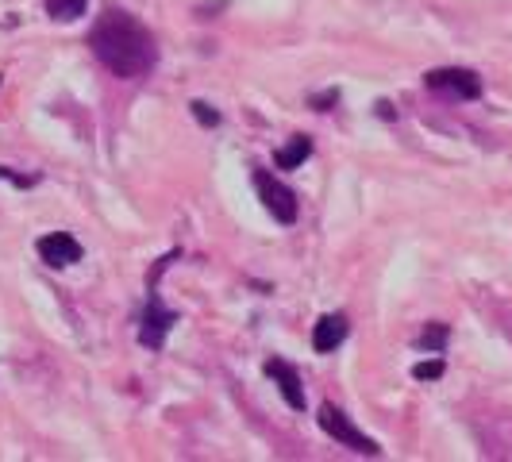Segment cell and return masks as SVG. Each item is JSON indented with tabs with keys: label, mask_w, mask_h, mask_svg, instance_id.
Listing matches in <instances>:
<instances>
[{
	"label": "cell",
	"mask_w": 512,
	"mask_h": 462,
	"mask_svg": "<svg viewBox=\"0 0 512 462\" xmlns=\"http://www.w3.org/2000/svg\"><path fill=\"white\" fill-rule=\"evenodd\" d=\"M85 47L104 70L120 81H139L158 66V43H154L151 27L139 16H131L128 8H104L97 24L89 27Z\"/></svg>",
	"instance_id": "obj_1"
},
{
	"label": "cell",
	"mask_w": 512,
	"mask_h": 462,
	"mask_svg": "<svg viewBox=\"0 0 512 462\" xmlns=\"http://www.w3.org/2000/svg\"><path fill=\"white\" fill-rule=\"evenodd\" d=\"M178 258H181V251L162 255L158 262H154L151 278H147V308H143V320H139V343H143L147 351H162V347H166V335H170V328L181 320L174 308L162 305V293H158L162 274H166V270H170Z\"/></svg>",
	"instance_id": "obj_2"
},
{
	"label": "cell",
	"mask_w": 512,
	"mask_h": 462,
	"mask_svg": "<svg viewBox=\"0 0 512 462\" xmlns=\"http://www.w3.org/2000/svg\"><path fill=\"white\" fill-rule=\"evenodd\" d=\"M251 181H255V193H258V201H262V208H266L282 228H293L297 216H301L297 193H293L282 178H274L270 170H258V166H255V174H251Z\"/></svg>",
	"instance_id": "obj_3"
},
{
	"label": "cell",
	"mask_w": 512,
	"mask_h": 462,
	"mask_svg": "<svg viewBox=\"0 0 512 462\" xmlns=\"http://www.w3.org/2000/svg\"><path fill=\"white\" fill-rule=\"evenodd\" d=\"M316 420H320V428H324L339 447H347V451H355V455H370V459H378V455H382L378 439H370L366 432H359V428H355V420L339 409V405H332V401H328V405H320V416H316Z\"/></svg>",
	"instance_id": "obj_4"
},
{
	"label": "cell",
	"mask_w": 512,
	"mask_h": 462,
	"mask_svg": "<svg viewBox=\"0 0 512 462\" xmlns=\"http://www.w3.org/2000/svg\"><path fill=\"white\" fill-rule=\"evenodd\" d=\"M424 89L443 93L451 101H478L482 97V77L474 70H462V66H439L424 74Z\"/></svg>",
	"instance_id": "obj_5"
},
{
	"label": "cell",
	"mask_w": 512,
	"mask_h": 462,
	"mask_svg": "<svg viewBox=\"0 0 512 462\" xmlns=\"http://www.w3.org/2000/svg\"><path fill=\"white\" fill-rule=\"evenodd\" d=\"M35 255L43 258L51 270H66V266H74L81 262V243H77L70 231H51V235H43L39 243H35Z\"/></svg>",
	"instance_id": "obj_6"
},
{
	"label": "cell",
	"mask_w": 512,
	"mask_h": 462,
	"mask_svg": "<svg viewBox=\"0 0 512 462\" xmlns=\"http://www.w3.org/2000/svg\"><path fill=\"white\" fill-rule=\"evenodd\" d=\"M270 378H274V385H278V393L285 397V405L293 412H305V385H301V374H297V366L285 359H266V366H262Z\"/></svg>",
	"instance_id": "obj_7"
},
{
	"label": "cell",
	"mask_w": 512,
	"mask_h": 462,
	"mask_svg": "<svg viewBox=\"0 0 512 462\" xmlns=\"http://www.w3.org/2000/svg\"><path fill=\"white\" fill-rule=\"evenodd\" d=\"M351 332V324H347V316L343 312H328V316H320L316 324H312V351L316 355H332L335 347L347 339Z\"/></svg>",
	"instance_id": "obj_8"
},
{
	"label": "cell",
	"mask_w": 512,
	"mask_h": 462,
	"mask_svg": "<svg viewBox=\"0 0 512 462\" xmlns=\"http://www.w3.org/2000/svg\"><path fill=\"white\" fill-rule=\"evenodd\" d=\"M308 154H312V139L308 135H293L282 151L274 154V166L278 170H297V166H305Z\"/></svg>",
	"instance_id": "obj_9"
},
{
	"label": "cell",
	"mask_w": 512,
	"mask_h": 462,
	"mask_svg": "<svg viewBox=\"0 0 512 462\" xmlns=\"http://www.w3.org/2000/svg\"><path fill=\"white\" fill-rule=\"evenodd\" d=\"M447 339H451V328H447V324H439V320H432V324H424V332L416 335V351L443 355V351H447Z\"/></svg>",
	"instance_id": "obj_10"
},
{
	"label": "cell",
	"mask_w": 512,
	"mask_h": 462,
	"mask_svg": "<svg viewBox=\"0 0 512 462\" xmlns=\"http://www.w3.org/2000/svg\"><path fill=\"white\" fill-rule=\"evenodd\" d=\"M85 8H89V0H47V16L58 20V24H74V20H81Z\"/></svg>",
	"instance_id": "obj_11"
},
{
	"label": "cell",
	"mask_w": 512,
	"mask_h": 462,
	"mask_svg": "<svg viewBox=\"0 0 512 462\" xmlns=\"http://www.w3.org/2000/svg\"><path fill=\"white\" fill-rule=\"evenodd\" d=\"M443 370H447V362L443 359H424L412 366V378H416V382H439Z\"/></svg>",
	"instance_id": "obj_12"
},
{
	"label": "cell",
	"mask_w": 512,
	"mask_h": 462,
	"mask_svg": "<svg viewBox=\"0 0 512 462\" xmlns=\"http://www.w3.org/2000/svg\"><path fill=\"white\" fill-rule=\"evenodd\" d=\"M189 112H193V116H197V124H205V128H216V124H220V112H216L208 101H193L189 104Z\"/></svg>",
	"instance_id": "obj_13"
},
{
	"label": "cell",
	"mask_w": 512,
	"mask_h": 462,
	"mask_svg": "<svg viewBox=\"0 0 512 462\" xmlns=\"http://www.w3.org/2000/svg\"><path fill=\"white\" fill-rule=\"evenodd\" d=\"M308 104L316 108V112H332L335 104H339V89H324V93H312Z\"/></svg>",
	"instance_id": "obj_14"
},
{
	"label": "cell",
	"mask_w": 512,
	"mask_h": 462,
	"mask_svg": "<svg viewBox=\"0 0 512 462\" xmlns=\"http://www.w3.org/2000/svg\"><path fill=\"white\" fill-rule=\"evenodd\" d=\"M0 181H12L16 189H31V185H39V174H16V170L0 166Z\"/></svg>",
	"instance_id": "obj_15"
},
{
	"label": "cell",
	"mask_w": 512,
	"mask_h": 462,
	"mask_svg": "<svg viewBox=\"0 0 512 462\" xmlns=\"http://www.w3.org/2000/svg\"><path fill=\"white\" fill-rule=\"evenodd\" d=\"M378 116H382V120H393L397 112H393V104L389 101H378Z\"/></svg>",
	"instance_id": "obj_16"
},
{
	"label": "cell",
	"mask_w": 512,
	"mask_h": 462,
	"mask_svg": "<svg viewBox=\"0 0 512 462\" xmlns=\"http://www.w3.org/2000/svg\"><path fill=\"white\" fill-rule=\"evenodd\" d=\"M0 81H4V74H0Z\"/></svg>",
	"instance_id": "obj_17"
}]
</instances>
